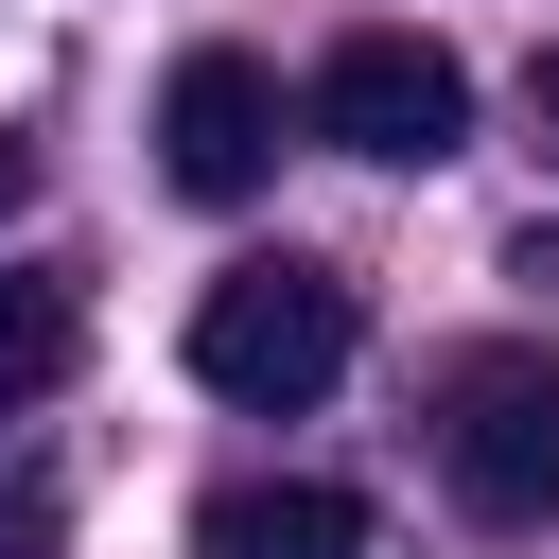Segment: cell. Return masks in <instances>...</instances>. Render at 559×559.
Listing matches in <instances>:
<instances>
[{
    "label": "cell",
    "mask_w": 559,
    "mask_h": 559,
    "mask_svg": "<svg viewBox=\"0 0 559 559\" xmlns=\"http://www.w3.org/2000/svg\"><path fill=\"white\" fill-rule=\"evenodd\" d=\"M192 384L245 402V419H297L349 384V280L332 262H227L192 297Z\"/></svg>",
    "instance_id": "6da1fadb"
},
{
    "label": "cell",
    "mask_w": 559,
    "mask_h": 559,
    "mask_svg": "<svg viewBox=\"0 0 559 559\" xmlns=\"http://www.w3.org/2000/svg\"><path fill=\"white\" fill-rule=\"evenodd\" d=\"M314 140H349V157H384V175H437V157L472 140V70H454L437 35H332Z\"/></svg>",
    "instance_id": "7a4b0ae2"
},
{
    "label": "cell",
    "mask_w": 559,
    "mask_h": 559,
    "mask_svg": "<svg viewBox=\"0 0 559 559\" xmlns=\"http://www.w3.org/2000/svg\"><path fill=\"white\" fill-rule=\"evenodd\" d=\"M437 472H454V507H472V524H542V507H559V367H542V349L454 367Z\"/></svg>",
    "instance_id": "3957f363"
},
{
    "label": "cell",
    "mask_w": 559,
    "mask_h": 559,
    "mask_svg": "<svg viewBox=\"0 0 559 559\" xmlns=\"http://www.w3.org/2000/svg\"><path fill=\"white\" fill-rule=\"evenodd\" d=\"M280 70L262 52H175V87H157V157H175V192H210V210H245L262 175H280Z\"/></svg>",
    "instance_id": "277c9868"
},
{
    "label": "cell",
    "mask_w": 559,
    "mask_h": 559,
    "mask_svg": "<svg viewBox=\"0 0 559 559\" xmlns=\"http://www.w3.org/2000/svg\"><path fill=\"white\" fill-rule=\"evenodd\" d=\"M210 559H367V507L314 472H262V489H210Z\"/></svg>",
    "instance_id": "5b68a950"
},
{
    "label": "cell",
    "mask_w": 559,
    "mask_h": 559,
    "mask_svg": "<svg viewBox=\"0 0 559 559\" xmlns=\"http://www.w3.org/2000/svg\"><path fill=\"white\" fill-rule=\"evenodd\" d=\"M70 367H87V297H70V280H17V262H0V402H52Z\"/></svg>",
    "instance_id": "8992f818"
},
{
    "label": "cell",
    "mask_w": 559,
    "mask_h": 559,
    "mask_svg": "<svg viewBox=\"0 0 559 559\" xmlns=\"http://www.w3.org/2000/svg\"><path fill=\"white\" fill-rule=\"evenodd\" d=\"M35 542H52V489H17V472H0V559H35Z\"/></svg>",
    "instance_id": "52a82bcc"
},
{
    "label": "cell",
    "mask_w": 559,
    "mask_h": 559,
    "mask_svg": "<svg viewBox=\"0 0 559 559\" xmlns=\"http://www.w3.org/2000/svg\"><path fill=\"white\" fill-rule=\"evenodd\" d=\"M524 122H542V157H559V52H542V70H524Z\"/></svg>",
    "instance_id": "ba28073f"
},
{
    "label": "cell",
    "mask_w": 559,
    "mask_h": 559,
    "mask_svg": "<svg viewBox=\"0 0 559 559\" xmlns=\"http://www.w3.org/2000/svg\"><path fill=\"white\" fill-rule=\"evenodd\" d=\"M17 210H35V140H0V227H17Z\"/></svg>",
    "instance_id": "9c48e42d"
}]
</instances>
